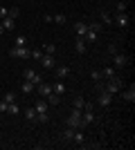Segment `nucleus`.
Segmentation results:
<instances>
[{
    "label": "nucleus",
    "mask_w": 135,
    "mask_h": 150,
    "mask_svg": "<svg viewBox=\"0 0 135 150\" xmlns=\"http://www.w3.org/2000/svg\"><path fill=\"white\" fill-rule=\"evenodd\" d=\"M18 13H20V9H18V7H14V9H9V18H16Z\"/></svg>",
    "instance_id": "36"
},
{
    "label": "nucleus",
    "mask_w": 135,
    "mask_h": 150,
    "mask_svg": "<svg viewBox=\"0 0 135 150\" xmlns=\"http://www.w3.org/2000/svg\"><path fill=\"white\" fill-rule=\"evenodd\" d=\"M84 40H88V43H95V40H97V34H95V31H86V36H84Z\"/></svg>",
    "instance_id": "28"
},
{
    "label": "nucleus",
    "mask_w": 135,
    "mask_h": 150,
    "mask_svg": "<svg viewBox=\"0 0 135 150\" xmlns=\"http://www.w3.org/2000/svg\"><path fill=\"white\" fill-rule=\"evenodd\" d=\"M74 50H77V54H86V50H88V45L81 36H77V40H74Z\"/></svg>",
    "instance_id": "10"
},
{
    "label": "nucleus",
    "mask_w": 135,
    "mask_h": 150,
    "mask_svg": "<svg viewBox=\"0 0 135 150\" xmlns=\"http://www.w3.org/2000/svg\"><path fill=\"white\" fill-rule=\"evenodd\" d=\"M2 101H5V103H14V101H16V94H14V92H7Z\"/></svg>",
    "instance_id": "32"
},
{
    "label": "nucleus",
    "mask_w": 135,
    "mask_h": 150,
    "mask_svg": "<svg viewBox=\"0 0 135 150\" xmlns=\"http://www.w3.org/2000/svg\"><path fill=\"white\" fill-rule=\"evenodd\" d=\"M52 92H54V94H59V96H61V94L65 92V85L61 83V79H59V81L54 83V85H52Z\"/></svg>",
    "instance_id": "19"
},
{
    "label": "nucleus",
    "mask_w": 135,
    "mask_h": 150,
    "mask_svg": "<svg viewBox=\"0 0 135 150\" xmlns=\"http://www.w3.org/2000/svg\"><path fill=\"white\" fill-rule=\"evenodd\" d=\"M36 92H39L43 99H47V96L52 94V85L50 83H39V85H36Z\"/></svg>",
    "instance_id": "8"
},
{
    "label": "nucleus",
    "mask_w": 135,
    "mask_h": 150,
    "mask_svg": "<svg viewBox=\"0 0 135 150\" xmlns=\"http://www.w3.org/2000/svg\"><path fill=\"white\" fill-rule=\"evenodd\" d=\"M9 16V9L7 7H0V18H7Z\"/></svg>",
    "instance_id": "37"
},
{
    "label": "nucleus",
    "mask_w": 135,
    "mask_h": 150,
    "mask_svg": "<svg viewBox=\"0 0 135 150\" xmlns=\"http://www.w3.org/2000/svg\"><path fill=\"white\" fill-rule=\"evenodd\" d=\"M2 27H5V31H11L14 27H16V20L7 16V18H2Z\"/></svg>",
    "instance_id": "18"
},
{
    "label": "nucleus",
    "mask_w": 135,
    "mask_h": 150,
    "mask_svg": "<svg viewBox=\"0 0 135 150\" xmlns=\"http://www.w3.org/2000/svg\"><path fill=\"white\" fill-rule=\"evenodd\" d=\"M41 65H43L45 69H54V65H56V63H54V56H52V54H45V56L41 58Z\"/></svg>",
    "instance_id": "9"
},
{
    "label": "nucleus",
    "mask_w": 135,
    "mask_h": 150,
    "mask_svg": "<svg viewBox=\"0 0 135 150\" xmlns=\"http://www.w3.org/2000/svg\"><path fill=\"white\" fill-rule=\"evenodd\" d=\"M2 34H5V27H2V23H0V36H2Z\"/></svg>",
    "instance_id": "41"
},
{
    "label": "nucleus",
    "mask_w": 135,
    "mask_h": 150,
    "mask_svg": "<svg viewBox=\"0 0 135 150\" xmlns=\"http://www.w3.org/2000/svg\"><path fill=\"white\" fill-rule=\"evenodd\" d=\"M81 114H84V110L74 108V110H72V114L68 117V121H65V125H70V128H74V130H84V123H81Z\"/></svg>",
    "instance_id": "1"
},
{
    "label": "nucleus",
    "mask_w": 135,
    "mask_h": 150,
    "mask_svg": "<svg viewBox=\"0 0 135 150\" xmlns=\"http://www.w3.org/2000/svg\"><path fill=\"white\" fill-rule=\"evenodd\" d=\"M25 119L27 121H36V110H34V108H25Z\"/></svg>",
    "instance_id": "23"
},
{
    "label": "nucleus",
    "mask_w": 135,
    "mask_h": 150,
    "mask_svg": "<svg viewBox=\"0 0 135 150\" xmlns=\"http://www.w3.org/2000/svg\"><path fill=\"white\" fill-rule=\"evenodd\" d=\"M113 23L119 27H129V16H126V11H117L115 16H113Z\"/></svg>",
    "instance_id": "5"
},
{
    "label": "nucleus",
    "mask_w": 135,
    "mask_h": 150,
    "mask_svg": "<svg viewBox=\"0 0 135 150\" xmlns=\"http://www.w3.org/2000/svg\"><path fill=\"white\" fill-rule=\"evenodd\" d=\"M29 58H34V61H41V58H43L41 50H32V52H29Z\"/></svg>",
    "instance_id": "30"
},
{
    "label": "nucleus",
    "mask_w": 135,
    "mask_h": 150,
    "mask_svg": "<svg viewBox=\"0 0 135 150\" xmlns=\"http://www.w3.org/2000/svg\"><path fill=\"white\" fill-rule=\"evenodd\" d=\"M56 76L59 79H68V76H70V67H68V65H59L56 67Z\"/></svg>",
    "instance_id": "15"
},
{
    "label": "nucleus",
    "mask_w": 135,
    "mask_h": 150,
    "mask_svg": "<svg viewBox=\"0 0 135 150\" xmlns=\"http://www.w3.org/2000/svg\"><path fill=\"white\" fill-rule=\"evenodd\" d=\"M59 101H61V96H59V94H54V92L47 96V103H50V105H59Z\"/></svg>",
    "instance_id": "26"
},
{
    "label": "nucleus",
    "mask_w": 135,
    "mask_h": 150,
    "mask_svg": "<svg viewBox=\"0 0 135 150\" xmlns=\"http://www.w3.org/2000/svg\"><path fill=\"white\" fill-rule=\"evenodd\" d=\"M88 29H90V31H95V34H101V31H104V25L99 23V20H92V23L88 25Z\"/></svg>",
    "instance_id": "17"
},
{
    "label": "nucleus",
    "mask_w": 135,
    "mask_h": 150,
    "mask_svg": "<svg viewBox=\"0 0 135 150\" xmlns=\"http://www.w3.org/2000/svg\"><path fill=\"white\" fill-rule=\"evenodd\" d=\"M23 79H25V81H32L34 85H39V83H43V79H41L39 74H36V69H25V72H23Z\"/></svg>",
    "instance_id": "4"
},
{
    "label": "nucleus",
    "mask_w": 135,
    "mask_h": 150,
    "mask_svg": "<svg viewBox=\"0 0 135 150\" xmlns=\"http://www.w3.org/2000/svg\"><path fill=\"white\" fill-rule=\"evenodd\" d=\"M99 23H101V25H113V16H110L108 11H106V9H101V11H99Z\"/></svg>",
    "instance_id": "13"
},
{
    "label": "nucleus",
    "mask_w": 135,
    "mask_h": 150,
    "mask_svg": "<svg viewBox=\"0 0 135 150\" xmlns=\"http://www.w3.org/2000/svg\"><path fill=\"white\" fill-rule=\"evenodd\" d=\"M122 85H124V81L119 79V76H113V79H108V83L104 85V90L108 94H117L119 90H122Z\"/></svg>",
    "instance_id": "2"
},
{
    "label": "nucleus",
    "mask_w": 135,
    "mask_h": 150,
    "mask_svg": "<svg viewBox=\"0 0 135 150\" xmlns=\"http://www.w3.org/2000/svg\"><path fill=\"white\" fill-rule=\"evenodd\" d=\"M72 141H74V144H79V146H81V144H84V141H86L84 132H81V130H74V137H72Z\"/></svg>",
    "instance_id": "22"
},
{
    "label": "nucleus",
    "mask_w": 135,
    "mask_h": 150,
    "mask_svg": "<svg viewBox=\"0 0 135 150\" xmlns=\"http://www.w3.org/2000/svg\"><path fill=\"white\" fill-rule=\"evenodd\" d=\"M86 31H88V23H77V25H74V34H77V36L84 38Z\"/></svg>",
    "instance_id": "14"
},
{
    "label": "nucleus",
    "mask_w": 135,
    "mask_h": 150,
    "mask_svg": "<svg viewBox=\"0 0 135 150\" xmlns=\"http://www.w3.org/2000/svg\"><path fill=\"white\" fill-rule=\"evenodd\" d=\"M90 79H92V81H101V72L92 69V72H90Z\"/></svg>",
    "instance_id": "35"
},
{
    "label": "nucleus",
    "mask_w": 135,
    "mask_h": 150,
    "mask_svg": "<svg viewBox=\"0 0 135 150\" xmlns=\"http://www.w3.org/2000/svg\"><path fill=\"white\" fill-rule=\"evenodd\" d=\"M99 94V105L101 108H110V103H113V94H108L106 90H101V92H97Z\"/></svg>",
    "instance_id": "7"
},
{
    "label": "nucleus",
    "mask_w": 135,
    "mask_h": 150,
    "mask_svg": "<svg viewBox=\"0 0 135 150\" xmlns=\"http://www.w3.org/2000/svg\"><path fill=\"white\" fill-rule=\"evenodd\" d=\"M47 121H50V114H47V112L36 114V123H47Z\"/></svg>",
    "instance_id": "27"
},
{
    "label": "nucleus",
    "mask_w": 135,
    "mask_h": 150,
    "mask_svg": "<svg viewBox=\"0 0 135 150\" xmlns=\"http://www.w3.org/2000/svg\"><path fill=\"white\" fill-rule=\"evenodd\" d=\"M52 23H56V25H65L68 18H65L63 13H56V16H52Z\"/></svg>",
    "instance_id": "25"
},
{
    "label": "nucleus",
    "mask_w": 135,
    "mask_h": 150,
    "mask_svg": "<svg viewBox=\"0 0 135 150\" xmlns=\"http://www.w3.org/2000/svg\"><path fill=\"white\" fill-rule=\"evenodd\" d=\"M126 63H129V56H126V54H113V65H115L117 69L126 67Z\"/></svg>",
    "instance_id": "6"
},
{
    "label": "nucleus",
    "mask_w": 135,
    "mask_h": 150,
    "mask_svg": "<svg viewBox=\"0 0 135 150\" xmlns=\"http://www.w3.org/2000/svg\"><path fill=\"white\" fill-rule=\"evenodd\" d=\"M34 90H36V85H34L32 81H23V92H25V94L34 92Z\"/></svg>",
    "instance_id": "24"
},
{
    "label": "nucleus",
    "mask_w": 135,
    "mask_h": 150,
    "mask_svg": "<svg viewBox=\"0 0 135 150\" xmlns=\"http://www.w3.org/2000/svg\"><path fill=\"white\" fill-rule=\"evenodd\" d=\"M43 52H45V54H54V52H56V47H54L52 43H47V45H43Z\"/></svg>",
    "instance_id": "31"
},
{
    "label": "nucleus",
    "mask_w": 135,
    "mask_h": 150,
    "mask_svg": "<svg viewBox=\"0 0 135 150\" xmlns=\"http://www.w3.org/2000/svg\"><path fill=\"white\" fill-rule=\"evenodd\" d=\"M34 110H36V114L47 112V110H50V103H47V101H43V99H39V101H36V105H34Z\"/></svg>",
    "instance_id": "12"
},
{
    "label": "nucleus",
    "mask_w": 135,
    "mask_h": 150,
    "mask_svg": "<svg viewBox=\"0 0 135 150\" xmlns=\"http://www.w3.org/2000/svg\"><path fill=\"white\" fill-rule=\"evenodd\" d=\"M72 137H74V128H65L63 130V134H61V141H72Z\"/></svg>",
    "instance_id": "16"
},
{
    "label": "nucleus",
    "mask_w": 135,
    "mask_h": 150,
    "mask_svg": "<svg viewBox=\"0 0 135 150\" xmlns=\"http://www.w3.org/2000/svg\"><path fill=\"white\" fill-rule=\"evenodd\" d=\"M104 85H106V83H101V81H95V90H97V92H101V90H104Z\"/></svg>",
    "instance_id": "38"
},
{
    "label": "nucleus",
    "mask_w": 135,
    "mask_h": 150,
    "mask_svg": "<svg viewBox=\"0 0 135 150\" xmlns=\"http://www.w3.org/2000/svg\"><path fill=\"white\" fill-rule=\"evenodd\" d=\"M84 103H86V99H84V96H77V99H74V108H79V110L84 108Z\"/></svg>",
    "instance_id": "33"
},
{
    "label": "nucleus",
    "mask_w": 135,
    "mask_h": 150,
    "mask_svg": "<svg viewBox=\"0 0 135 150\" xmlns=\"http://www.w3.org/2000/svg\"><path fill=\"white\" fill-rule=\"evenodd\" d=\"M113 76H115V67H104L101 69V79H106V81H108V79H113Z\"/></svg>",
    "instance_id": "20"
},
{
    "label": "nucleus",
    "mask_w": 135,
    "mask_h": 150,
    "mask_svg": "<svg viewBox=\"0 0 135 150\" xmlns=\"http://www.w3.org/2000/svg\"><path fill=\"white\" fill-rule=\"evenodd\" d=\"M108 52H110V56H113V54H117V45L110 43V45H108Z\"/></svg>",
    "instance_id": "39"
},
{
    "label": "nucleus",
    "mask_w": 135,
    "mask_h": 150,
    "mask_svg": "<svg viewBox=\"0 0 135 150\" xmlns=\"http://www.w3.org/2000/svg\"><path fill=\"white\" fill-rule=\"evenodd\" d=\"M7 112L9 114H20V105L14 101V103H7Z\"/></svg>",
    "instance_id": "21"
},
{
    "label": "nucleus",
    "mask_w": 135,
    "mask_h": 150,
    "mask_svg": "<svg viewBox=\"0 0 135 150\" xmlns=\"http://www.w3.org/2000/svg\"><path fill=\"white\" fill-rule=\"evenodd\" d=\"M29 52L32 50H27V47H11V50H9V56L11 58H29Z\"/></svg>",
    "instance_id": "3"
},
{
    "label": "nucleus",
    "mask_w": 135,
    "mask_h": 150,
    "mask_svg": "<svg viewBox=\"0 0 135 150\" xmlns=\"http://www.w3.org/2000/svg\"><path fill=\"white\" fill-rule=\"evenodd\" d=\"M0 112H7V103L5 101H0Z\"/></svg>",
    "instance_id": "40"
},
{
    "label": "nucleus",
    "mask_w": 135,
    "mask_h": 150,
    "mask_svg": "<svg viewBox=\"0 0 135 150\" xmlns=\"http://www.w3.org/2000/svg\"><path fill=\"white\" fill-rule=\"evenodd\" d=\"M122 99L129 101V103H133V101H135V85H131L129 90H124V92H122Z\"/></svg>",
    "instance_id": "11"
},
{
    "label": "nucleus",
    "mask_w": 135,
    "mask_h": 150,
    "mask_svg": "<svg viewBox=\"0 0 135 150\" xmlns=\"http://www.w3.org/2000/svg\"><path fill=\"white\" fill-rule=\"evenodd\" d=\"M16 47H27V36H18L16 38Z\"/></svg>",
    "instance_id": "29"
},
{
    "label": "nucleus",
    "mask_w": 135,
    "mask_h": 150,
    "mask_svg": "<svg viewBox=\"0 0 135 150\" xmlns=\"http://www.w3.org/2000/svg\"><path fill=\"white\" fill-rule=\"evenodd\" d=\"M126 7H129V2H126V0H119V2H117V11H126Z\"/></svg>",
    "instance_id": "34"
}]
</instances>
